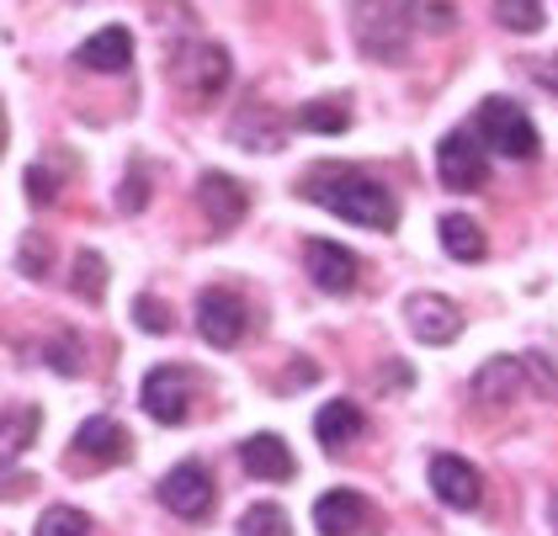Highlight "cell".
<instances>
[{
    "mask_svg": "<svg viewBox=\"0 0 558 536\" xmlns=\"http://www.w3.org/2000/svg\"><path fill=\"white\" fill-rule=\"evenodd\" d=\"M303 197H308V203H319L325 212H336V218H345V223L378 229V234H388V229L399 223V203H393V192H388L378 175H367V170H351V166L308 170Z\"/></svg>",
    "mask_w": 558,
    "mask_h": 536,
    "instance_id": "6da1fadb",
    "label": "cell"
},
{
    "mask_svg": "<svg viewBox=\"0 0 558 536\" xmlns=\"http://www.w3.org/2000/svg\"><path fill=\"white\" fill-rule=\"evenodd\" d=\"M415 5H356L351 33L356 48L378 64H404L410 59V33H415Z\"/></svg>",
    "mask_w": 558,
    "mask_h": 536,
    "instance_id": "7a4b0ae2",
    "label": "cell"
},
{
    "mask_svg": "<svg viewBox=\"0 0 558 536\" xmlns=\"http://www.w3.org/2000/svg\"><path fill=\"white\" fill-rule=\"evenodd\" d=\"M473 138H478L484 149L506 155V160H532V155H537V127H532V118H526L515 101H506V96H489V101H478Z\"/></svg>",
    "mask_w": 558,
    "mask_h": 536,
    "instance_id": "3957f363",
    "label": "cell"
},
{
    "mask_svg": "<svg viewBox=\"0 0 558 536\" xmlns=\"http://www.w3.org/2000/svg\"><path fill=\"white\" fill-rule=\"evenodd\" d=\"M436 175L447 192H478L489 186V149L473 138V127H458L436 144Z\"/></svg>",
    "mask_w": 558,
    "mask_h": 536,
    "instance_id": "277c9868",
    "label": "cell"
},
{
    "mask_svg": "<svg viewBox=\"0 0 558 536\" xmlns=\"http://www.w3.org/2000/svg\"><path fill=\"white\" fill-rule=\"evenodd\" d=\"M171 81L192 96V101H214L229 85V53L218 42H181L171 59Z\"/></svg>",
    "mask_w": 558,
    "mask_h": 536,
    "instance_id": "5b68a950",
    "label": "cell"
},
{
    "mask_svg": "<svg viewBox=\"0 0 558 536\" xmlns=\"http://www.w3.org/2000/svg\"><path fill=\"white\" fill-rule=\"evenodd\" d=\"M192 393H197V371L166 362V367H149L144 388H138V404L155 425H181L192 410Z\"/></svg>",
    "mask_w": 558,
    "mask_h": 536,
    "instance_id": "8992f818",
    "label": "cell"
},
{
    "mask_svg": "<svg viewBox=\"0 0 558 536\" xmlns=\"http://www.w3.org/2000/svg\"><path fill=\"white\" fill-rule=\"evenodd\" d=\"M160 499H166V510L181 515V521H203V515L214 510V473H208L197 456H186V462H175L171 473L160 478Z\"/></svg>",
    "mask_w": 558,
    "mask_h": 536,
    "instance_id": "52a82bcc",
    "label": "cell"
},
{
    "mask_svg": "<svg viewBox=\"0 0 558 536\" xmlns=\"http://www.w3.org/2000/svg\"><path fill=\"white\" fill-rule=\"evenodd\" d=\"M245 303L234 297L229 288H208L197 297V334L218 345V351H229V345H240V334H245Z\"/></svg>",
    "mask_w": 558,
    "mask_h": 536,
    "instance_id": "ba28073f",
    "label": "cell"
},
{
    "mask_svg": "<svg viewBox=\"0 0 558 536\" xmlns=\"http://www.w3.org/2000/svg\"><path fill=\"white\" fill-rule=\"evenodd\" d=\"M404 314H410V330H415L421 345H452L458 330H463V308L441 292H415L404 303Z\"/></svg>",
    "mask_w": 558,
    "mask_h": 536,
    "instance_id": "9c48e42d",
    "label": "cell"
},
{
    "mask_svg": "<svg viewBox=\"0 0 558 536\" xmlns=\"http://www.w3.org/2000/svg\"><path fill=\"white\" fill-rule=\"evenodd\" d=\"M303 271H308V282L319 292H351L356 288V255L336 240H308L303 245Z\"/></svg>",
    "mask_w": 558,
    "mask_h": 536,
    "instance_id": "30bf717a",
    "label": "cell"
},
{
    "mask_svg": "<svg viewBox=\"0 0 558 536\" xmlns=\"http://www.w3.org/2000/svg\"><path fill=\"white\" fill-rule=\"evenodd\" d=\"M430 489H436V499H441L447 510H473V504L484 499V478H478L473 462L441 452V456H430Z\"/></svg>",
    "mask_w": 558,
    "mask_h": 536,
    "instance_id": "8fae6325",
    "label": "cell"
},
{
    "mask_svg": "<svg viewBox=\"0 0 558 536\" xmlns=\"http://www.w3.org/2000/svg\"><path fill=\"white\" fill-rule=\"evenodd\" d=\"M197 203L208 212V223H214L218 234H229L245 212H251V192L234 181V175H223V170H208L203 181H197Z\"/></svg>",
    "mask_w": 558,
    "mask_h": 536,
    "instance_id": "7c38bea8",
    "label": "cell"
},
{
    "mask_svg": "<svg viewBox=\"0 0 558 536\" xmlns=\"http://www.w3.org/2000/svg\"><path fill=\"white\" fill-rule=\"evenodd\" d=\"M314 526L319 536H356L362 526H373V504L356 489H330L314 499Z\"/></svg>",
    "mask_w": 558,
    "mask_h": 536,
    "instance_id": "4fadbf2b",
    "label": "cell"
},
{
    "mask_svg": "<svg viewBox=\"0 0 558 536\" xmlns=\"http://www.w3.org/2000/svg\"><path fill=\"white\" fill-rule=\"evenodd\" d=\"M123 456H129V430L118 419H107V414L81 419V430H75V462L107 467V462H123Z\"/></svg>",
    "mask_w": 558,
    "mask_h": 536,
    "instance_id": "5bb4252c",
    "label": "cell"
},
{
    "mask_svg": "<svg viewBox=\"0 0 558 536\" xmlns=\"http://www.w3.org/2000/svg\"><path fill=\"white\" fill-rule=\"evenodd\" d=\"M521 382H526V356H489L484 367L473 371L469 393L478 404H511L521 393Z\"/></svg>",
    "mask_w": 558,
    "mask_h": 536,
    "instance_id": "9a60e30c",
    "label": "cell"
},
{
    "mask_svg": "<svg viewBox=\"0 0 558 536\" xmlns=\"http://www.w3.org/2000/svg\"><path fill=\"white\" fill-rule=\"evenodd\" d=\"M229 133L240 138V149H260V155H271V149H282L288 118H282V112H271V107H260V101H251L245 112H234V127H229Z\"/></svg>",
    "mask_w": 558,
    "mask_h": 536,
    "instance_id": "2e32d148",
    "label": "cell"
},
{
    "mask_svg": "<svg viewBox=\"0 0 558 536\" xmlns=\"http://www.w3.org/2000/svg\"><path fill=\"white\" fill-rule=\"evenodd\" d=\"M362 430H367V414L356 410L351 399H330L325 410L314 414V436H319V447H325V452H341V447H351Z\"/></svg>",
    "mask_w": 558,
    "mask_h": 536,
    "instance_id": "e0dca14e",
    "label": "cell"
},
{
    "mask_svg": "<svg viewBox=\"0 0 558 536\" xmlns=\"http://www.w3.org/2000/svg\"><path fill=\"white\" fill-rule=\"evenodd\" d=\"M81 64L96 75H118L133 64V33L129 27H101L96 38L81 42Z\"/></svg>",
    "mask_w": 558,
    "mask_h": 536,
    "instance_id": "ac0fdd59",
    "label": "cell"
},
{
    "mask_svg": "<svg viewBox=\"0 0 558 536\" xmlns=\"http://www.w3.org/2000/svg\"><path fill=\"white\" fill-rule=\"evenodd\" d=\"M240 462L251 467V478H266V484L293 478V452H288V447H282V436H271V430L251 436V441L240 447Z\"/></svg>",
    "mask_w": 558,
    "mask_h": 536,
    "instance_id": "d6986e66",
    "label": "cell"
},
{
    "mask_svg": "<svg viewBox=\"0 0 558 536\" xmlns=\"http://www.w3.org/2000/svg\"><path fill=\"white\" fill-rule=\"evenodd\" d=\"M436 234H441V249L452 255V260H484V249H489V240H484V229L473 223V218H463V212H441V223H436Z\"/></svg>",
    "mask_w": 558,
    "mask_h": 536,
    "instance_id": "ffe728a7",
    "label": "cell"
},
{
    "mask_svg": "<svg viewBox=\"0 0 558 536\" xmlns=\"http://www.w3.org/2000/svg\"><path fill=\"white\" fill-rule=\"evenodd\" d=\"M38 425H44V414H38V404H27V410H5V462H16V456H22L27 447H33Z\"/></svg>",
    "mask_w": 558,
    "mask_h": 536,
    "instance_id": "44dd1931",
    "label": "cell"
},
{
    "mask_svg": "<svg viewBox=\"0 0 558 536\" xmlns=\"http://www.w3.org/2000/svg\"><path fill=\"white\" fill-rule=\"evenodd\" d=\"M70 288L81 292L86 303H101V297H107V260H101L96 249H81V255H75V277H70Z\"/></svg>",
    "mask_w": 558,
    "mask_h": 536,
    "instance_id": "7402d4cb",
    "label": "cell"
},
{
    "mask_svg": "<svg viewBox=\"0 0 558 536\" xmlns=\"http://www.w3.org/2000/svg\"><path fill=\"white\" fill-rule=\"evenodd\" d=\"M240 536H293V521H288V510L282 504H251L245 515H240Z\"/></svg>",
    "mask_w": 558,
    "mask_h": 536,
    "instance_id": "603a6c76",
    "label": "cell"
},
{
    "mask_svg": "<svg viewBox=\"0 0 558 536\" xmlns=\"http://www.w3.org/2000/svg\"><path fill=\"white\" fill-rule=\"evenodd\" d=\"M299 127H314V133H341L345 123H351V112H345V101H303L299 118H293Z\"/></svg>",
    "mask_w": 558,
    "mask_h": 536,
    "instance_id": "cb8c5ba5",
    "label": "cell"
},
{
    "mask_svg": "<svg viewBox=\"0 0 558 536\" xmlns=\"http://www.w3.org/2000/svg\"><path fill=\"white\" fill-rule=\"evenodd\" d=\"M33 536H90V521L75 504H48L38 515V526H33Z\"/></svg>",
    "mask_w": 558,
    "mask_h": 536,
    "instance_id": "d4e9b609",
    "label": "cell"
},
{
    "mask_svg": "<svg viewBox=\"0 0 558 536\" xmlns=\"http://www.w3.org/2000/svg\"><path fill=\"white\" fill-rule=\"evenodd\" d=\"M495 16H500V27H511V33H537L543 16H548V5H537V0H500Z\"/></svg>",
    "mask_w": 558,
    "mask_h": 536,
    "instance_id": "484cf974",
    "label": "cell"
},
{
    "mask_svg": "<svg viewBox=\"0 0 558 536\" xmlns=\"http://www.w3.org/2000/svg\"><path fill=\"white\" fill-rule=\"evenodd\" d=\"M133 325H138L144 334H166V330H171V314H166V308L144 292V297H133Z\"/></svg>",
    "mask_w": 558,
    "mask_h": 536,
    "instance_id": "4316f807",
    "label": "cell"
},
{
    "mask_svg": "<svg viewBox=\"0 0 558 536\" xmlns=\"http://www.w3.org/2000/svg\"><path fill=\"white\" fill-rule=\"evenodd\" d=\"M48 367L75 377V371H81V340H75V334H59V340L48 345Z\"/></svg>",
    "mask_w": 558,
    "mask_h": 536,
    "instance_id": "83f0119b",
    "label": "cell"
},
{
    "mask_svg": "<svg viewBox=\"0 0 558 536\" xmlns=\"http://www.w3.org/2000/svg\"><path fill=\"white\" fill-rule=\"evenodd\" d=\"M144 203H149V181H144V166H133L129 181L118 186V207H123V212H138Z\"/></svg>",
    "mask_w": 558,
    "mask_h": 536,
    "instance_id": "f1b7e54d",
    "label": "cell"
},
{
    "mask_svg": "<svg viewBox=\"0 0 558 536\" xmlns=\"http://www.w3.org/2000/svg\"><path fill=\"white\" fill-rule=\"evenodd\" d=\"M27 197H33V203H53V197H59V186H53V175H48L44 166L27 170Z\"/></svg>",
    "mask_w": 558,
    "mask_h": 536,
    "instance_id": "f546056e",
    "label": "cell"
},
{
    "mask_svg": "<svg viewBox=\"0 0 558 536\" xmlns=\"http://www.w3.org/2000/svg\"><path fill=\"white\" fill-rule=\"evenodd\" d=\"M44 266H48V240L33 234V240L22 245V271H27V277H44Z\"/></svg>",
    "mask_w": 558,
    "mask_h": 536,
    "instance_id": "4dcf8cb0",
    "label": "cell"
},
{
    "mask_svg": "<svg viewBox=\"0 0 558 536\" xmlns=\"http://www.w3.org/2000/svg\"><path fill=\"white\" fill-rule=\"evenodd\" d=\"M415 16H426V27L447 33V27L458 22V5H415Z\"/></svg>",
    "mask_w": 558,
    "mask_h": 536,
    "instance_id": "1f68e13d",
    "label": "cell"
},
{
    "mask_svg": "<svg viewBox=\"0 0 558 536\" xmlns=\"http://www.w3.org/2000/svg\"><path fill=\"white\" fill-rule=\"evenodd\" d=\"M532 81L543 85L548 96H558V53L554 59H532Z\"/></svg>",
    "mask_w": 558,
    "mask_h": 536,
    "instance_id": "d6a6232c",
    "label": "cell"
},
{
    "mask_svg": "<svg viewBox=\"0 0 558 536\" xmlns=\"http://www.w3.org/2000/svg\"><path fill=\"white\" fill-rule=\"evenodd\" d=\"M548 526H554V536H558V499L548 504Z\"/></svg>",
    "mask_w": 558,
    "mask_h": 536,
    "instance_id": "836d02e7",
    "label": "cell"
}]
</instances>
